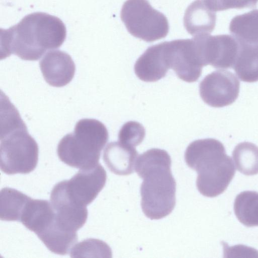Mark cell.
Returning <instances> with one entry per match:
<instances>
[{
    "label": "cell",
    "instance_id": "6da1fadb",
    "mask_svg": "<svg viewBox=\"0 0 258 258\" xmlns=\"http://www.w3.org/2000/svg\"><path fill=\"white\" fill-rule=\"evenodd\" d=\"M66 36V26L58 17L28 14L16 25L1 29V58L14 54L23 60H38L47 50L59 48Z\"/></svg>",
    "mask_w": 258,
    "mask_h": 258
},
{
    "label": "cell",
    "instance_id": "7a4b0ae2",
    "mask_svg": "<svg viewBox=\"0 0 258 258\" xmlns=\"http://www.w3.org/2000/svg\"><path fill=\"white\" fill-rule=\"evenodd\" d=\"M171 160L164 150L153 148L138 156L135 170L143 179L141 208L145 215L158 220L169 215L176 204V181L171 171Z\"/></svg>",
    "mask_w": 258,
    "mask_h": 258
},
{
    "label": "cell",
    "instance_id": "3957f363",
    "mask_svg": "<svg viewBox=\"0 0 258 258\" xmlns=\"http://www.w3.org/2000/svg\"><path fill=\"white\" fill-rule=\"evenodd\" d=\"M187 166L198 173L199 191L207 197L223 192L233 179L235 168L225 147L219 141L208 138L191 142L184 154Z\"/></svg>",
    "mask_w": 258,
    "mask_h": 258
},
{
    "label": "cell",
    "instance_id": "277c9868",
    "mask_svg": "<svg viewBox=\"0 0 258 258\" xmlns=\"http://www.w3.org/2000/svg\"><path fill=\"white\" fill-rule=\"evenodd\" d=\"M108 131L101 121L91 118L79 120L73 133L59 141L57 153L59 159L76 168L91 167L99 163L101 152L108 140Z\"/></svg>",
    "mask_w": 258,
    "mask_h": 258
},
{
    "label": "cell",
    "instance_id": "5b68a950",
    "mask_svg": "<svg viewBox=\"0 0 258 258\" xmlns=\"http://www.w3.org/2000/svg\"><path fill=\"white\" fill-rule=\"evenodd\" d=\"M1 169L5 173L27 174L36 168L38 146L25 124L1 133Z\"/></svg>",
    "mask_w": 258,
    "mask_h": 258
},
{
    "label": "cell",
    "instance_id": "8992f818",
    "mask_svg": "<svg viewBox=\"0 0 258 258\" xmlns=\"http://www.w3.org/2000/svg\"><path fill=\"white\" fill-rule=\"evenodd\" d=\"M120 18L131 35L148 42L165 38L169 32L167 18L148 0H126Z\"/></svg>",
    "mask_w": 258,
    "mask_h": 258
},
{
    "label": "cell",
    "instance_id": "52a82bcc",
    "mask_svg": "<svg viewBox=\"0 0 258 258\" xmlns=\"http://www.w3.org/2000/svg\"><path fill=\"white\" fill-rule=\"evenodd\" d=\"M164 44L170 69L185 82L197 81L205 66L195 38L165 41Z\"/></svg>",
    "mask_w": 258,
    "mask_h": 258
},
{
    "label": "cell",
    "instance_id": "ba28073f",
    "mask_svg": "<svg viewBox=\"0 0 258 258\" xmlns=\"http://www.w3.org/2000/svg\"><path fill=\"white\" fill-rule=\"evenodd\" d=\"M240 82L227 70H217L207 75L200 83L202 100L213 107H222L233 103L239 93Z\"/></svg>",
    "mask_w": 258,
    "mask_h": 258
},
{
    "label": "cell",
    "instance_id": "9c48e42d",
    "mask_svg": "<svg viewBox=\"0 0 258 258\" xmlns=\"http://www.w3.org/2000/svg\"><path fill=\"white\" fill-rule=\"evenodd\" d=\"M205 66L216 69L233 68L237 58L240 44L236 39L227 34L197 36Z\"/></svg>",
    "mask_w": 258,
    "mask_h": 258
},
{
    "label": "cell",
    "instance_id": "30bf717a",
    "mask_svg": "<svg viewBox=\"0 0 258 258\" xmlns=\"http://www.w3.org/2000/svg\"><path fill=\"white\" fill-rule=\"evenodd\" d=\"M106 171L99 163L94 166L80 169L70 180H66L70 197L79 205L92 203L105 186Z\"/></svg>",
    "mask_w": 258,
    "mask_h": 258
},
{
    "label": "cell",
    "instance_id": "8fae6325",
    "mask_svg": "<svg viewBox=\"0 0 258 258\" xmlns=\"http://www.w3.org/2000/svg\"><path fill=\"white\" fill-rule=\"evenodd\" d=\"M50 199L56 219L62 227L77 232L83 226L88 217L87 206L78 204L70 197L66 180L54 186Z\"/></svg>",
    "mask_w": 258,
    "mask_h": 258
},
{
    "label": "cell",
    "instance_id": "7c38bea8",
    "mask_svg": "<svg viewBox=\"0 0 258 258\" xmlns=\"http://www.w3.org/2000/svg\"><path fill=\"white\" fill-rule=\"evenodd\" d=\"M39 65L45 81L53 87L67 85L75 75L76 67L71 56L59 50L47 52Z\"/></svg>",
    "mask_w": 258,
    "mask_h": 258
},
{
    "label": "cell",
    "instance_id": "4fadbf2b",
    "mask_svg": "<svg viewBox=\"0 0 258 258\" xmlns=\"http://www.w3.org/2000/svg\"><path fill=\"white\" fill-rule=\"evenodd\" d=\"M170 69L164 42L149 47L137 60L136 76L147 82L157 81L164 77Z\"/></svg>",
    "mask_w": 258,
    "mask_h": 258
},
{
    "label": "cell",
    "instance_id": "5bb4252c",
    "mask_svg": "<svg viewBox=\"0 0 258 258\" xmlns=\"http://www.w3.org/2000/svg\"><path fill=\"white\" fill-rule=\"evenodd\" d=\"M138 156L135 147L118 141L108 144L104 150L103 159L110 171L119 175H127L134 172Z\"/></svg>",
    "mask_w": 258,
    "mask_h": 258
},
{
    "label": "cell",
    "instance_id": "9a60e30c",
    "mask_svg": "<svg viewBox=\"0 0 258 258\" xmlns=\"http://www.w3.org/2000/svg\"><path fill=\"white\" fill-rule=\"evenodd\" d=\"M216 15L204 0H196L186 8L183 17L184 26L193 36L209 34L216 25Z\"/></svg>",
    "mask_w": 258,
    "mask_h": 258
},
{
    "label": "cell",
    "instance_id": "2e32d148",
    "mask_svg": "<svg viewBox=\"0 0 258 258\" xmlns=\"http://www.w3.org/2000/svg\"><path fill=\"white\" fill-rule=\"evenodd\" d=\"M37 236L51 252L60 255L68 254L78 240L77 232L67 230L54 219Z\"/></svg>",
    "mask_w": 258,
    "mask_h": 258
},
{
    "label": "cell",
    "instance_id": "e0dca14e",
    "mask_svg": "<svg viewBox=\"0 0 258 258\" xmlns=\"http://www.w3.org/2000/svg\"><path fill=\"white\" fill-rule=\"evenodd\" d=\"M55 215L54 210L48 201L31 199L23 211L20 222L37 234L54 219Z\"/></svg>",
    "mask_w": 258,
    "mask_h": 258
},
{
    "label": "cell",
    "instance_id": "ac0fdd59",
    "mask_svg": "<svg viewBox=\"0 0 258 258\" xmlns=\"http://www.w3.org/2000/svg\"><path fill=\"white\" fill-rule=\"evenodd\" d=\"M229 31L239 43L258 46V10L233 18Z\"/></svg>",
    "mask_w": 258,
    "mask_h": 258
},
{
    "label": "cell",
    "instance_id": "d6986e66",
    "mask_svg": "<svg viewBox=\"0 0 258 258\" xmlns=\"http://www.w3.org/2000/svg\"><path fill=\"white\" fill-rule=\"evenodd\" d=\"M239 44L233 69L241 81L249 83L258 81V46Z\"/></svg>",
    "mask_w": 258,
    "mask_h": 258
},
{
    "label": "cell",
    "instance_id": "ffe728a7",
    "mask_svg": "<svg viewBox=\"0 0 258 258\" xmlns=\"http://www.w3.org/2000/svg\"><path fill=\"white\" fill-rule=\"evenodd\" d=\"M0 195L1 220L20 222L23 211L31 198L25 194L11 187L2 188Z\"/></svg>",
    "mask_w": 258,
    "mask_h": 258
},
{
    "label": "cell",
    "instance_id": "44dd1931",
    "mask_svg": "<svg viewBox=\"0 0 258 258\" xmlns=\"http://www.w3.org/2000/svg\"><path fill=\"white\" fill-rule=\"evenodd\" d=\"M234 211L238 220L245 226H258V192H240L235 199Z\"/></svg>",
    "mask_w": 258,
    "mask_h": 258
},
{
    "label": "cell",
    "instance_id": "7402d4cb",
    "mask_svg": "<svg viewBox=\"0 0 258 258\" xmlns=\"http://www.w3.org/2000/svg\"><path fill=\"white\" fill-rule=\"evenodd\" d=\"M232 157L237 170L246 175L258 173V147L244 142L235 146Z\"/></svg>",
    "mask_w": 258,
    "mask_h": 258
},
{
    "label": "cell",
    "instance_id": "603a6c76",
    "mask_svg": "<svg viewBox=\"0 0 258 258\" xmlns=\"http://www.w3.org/2000/svg\"><path fill=\"white\" fill-rule=\"evenodd\" d=\"M111 254V249L104 242L96 239H87L76 243L71 250L72 257L102 256L101 254Z\"/></svg>",
    "mask_w": 258,
    "mask_h": 258
},
{
    "label": "cell",
    "instance_id": "cb8c5ba5",
    "mask_svg": "<svg viewBox=\"0 0 258 258\" xmlns=\"http://www.w3.org/2000/svg\"><path fill=\"white\" fill-rule=\"evenodd\" d=\"M145 130L139 122L129 121L124 123L120 129L118 142L129 146L135 147L140 145L145 137Z\"/></svg>",
    "mask_w": 258,
    "mask_h": 258
},
{
    "label": "cell",
    "instance_id": "d4e9b609",
    "mask_svg": "<svg viewBox=\"0 0 258 258\" xmlns=\"http://www.w3.org/2000/svg\"><path fill=\"white\" fill-rule=\"evenodd\" d=\"M207 6L214 12L231 9L252 8L258 0H204Z\"/></svg>",
    "mask_w": 258,
    "mask_h": 258
}]
</instances>
